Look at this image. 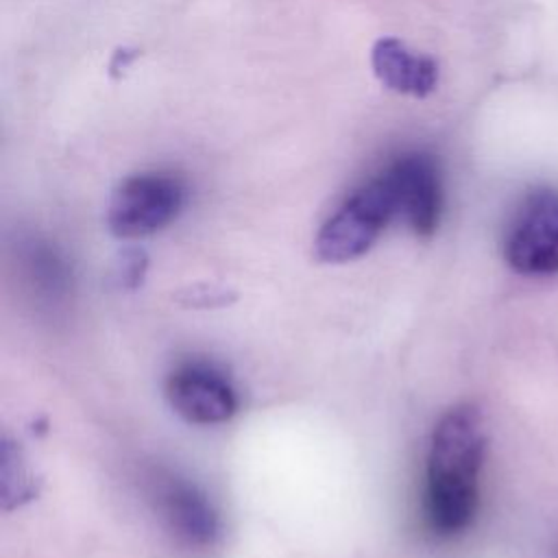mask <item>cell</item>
<instances>
[{"label": "cell", "instance_id": "7a4b0ae2", "mask_svg": "<svg viewBox=\"0 0 558 558\" xmlns=\"http://www.w3.org/2000/svg\"><path fill=\"white\" fill-rule=\"evenodd\" d=\"M397 216V201L384 170L360 185L316 233V257L344 264L362 257Z\"/></svg>", "mask_w": 558, "mask_h": 558}, {"label": "cell", "instance_id": "5b68a950", "mask_svg": "<svg viewBox=\"0 0 558 558\" xmlns=\"http://www.w3.org/2000/svg\"><path fill=\"white\" fill-rule=\"evenodd\" d=\"M397 201V216L418 238H429L442 216V177L436 159L427 153H405L384 168Z\"/></svg>", "mask_w": 558, "mask_h": 558}, {"label": "cell", "instance_id": "30bf717a", "mask_svg": "<svg viewBox=\"0 0 558 558\" xmlns=\"http://www.w3.org/2000/svg\"><path fill=\"white\" fill-rule=\"evenodd\" d=\"M146 272V255L140 248H129L122 253L116 277H118V286L124 288H135L142 277Z\"/></svg>", "mask_w": 558, "mask_h": 558}, {"label": "cell", "instance_id": "52a82bcc", "mask_svg": "<svg viewBox=\"0 0 558 558\" xmlns=\"http://www.w3.org/2000/svg\"><path fill=\"white\" fill-rule=\"evenodd\" d=\"M174 412L194 425H218L238 412V392L229 377L207 362H185L166 384Z\"/></svg>", "mask_w": 558, "mask_h": 558}, {"label": "cell", "instance_id": "277c9868", "mask_svg": "<svg viewBox=\"0 0 558 558\" xmlns=\"http://www.w3.org/2000/svg\"><path fill=\"white\" fill-rule=\"evenodd\" d=\"M512 270L527 277L558 272V190H532L517 207L504 240Z\"/></svg>", "mask_w": 558, "mask_h": 558}, {"label": "cell", "instance_id": "3957f363", "mask_svg": "<svg viewBox=\"0 0 558 558\" xmlns=\"http://www.w3.org/2000/svg\"><path fill=\"white\" fill-rule=\"evenodd\" d=\"M185 183L172 172L126 177L113 192L107 225L118 238H146L168 227L183 209Z\"/></svg>", "mask_w": 558, "mask_h": 558}, {"label": "cell", "instance_id": "6da1fadb", "mask_svg": "<svg viewBox=\"0 0 558 558\" xmlns=\"http://www.w3.org/2000/svg\"><path fill=\"white\" fill-rule=\"evenodd\" d=\"M486 432L477 408L456 405L434 427L427 453L425 519L436 536L462 534L477 510Z\"/></svg>", "mask_w": 558, "mask_h": 558}, {"label": "cell", "instance_id": "9c48e42d", "mask_svg": "<svg viewBox=\"0 0 558 558\" xmlns=\"http://www.w3.org/2000/svg\"><path fill=\"white\" fill-rule=\"evenodd\" d=\"M28 270L37 290L46 296L59 299L68 288V266L65 262L46 244H35L28 251Z\"/></svg>", "mask_w": 558, "mask_h": 558}, {"label": "cell", "instance_id": "8992f818", "mask_svg": "<svg viewBox=\"0 0 558 558\" xmlns=\"http://www.w3.org/2000/svg\"><path fill=\"white\" fill-rule=\"evenodd\" d=\"M153 499L166 530L183 549L205 554L220 543L218 512L194 484L159 475L153 484Z\"/></svg>", "mask_w": 558, "mask_h": 558}, {"label": "cell", "instance_id": "ba28073f", "mask_svg": "<svg viewBox=\"0 0 558 558\" xmlns=\"http://www.w3.org/2000/svg\"><path fill=\"white\" fill-rule=\"evenodd\" d=\"M371 65L379 83L397 94L425 98L438 85V65L432 57L410 50L397 37H379L371 50Z\"/></svg>", "mask_w": 558, "mask_h": 558}]
</instances>
